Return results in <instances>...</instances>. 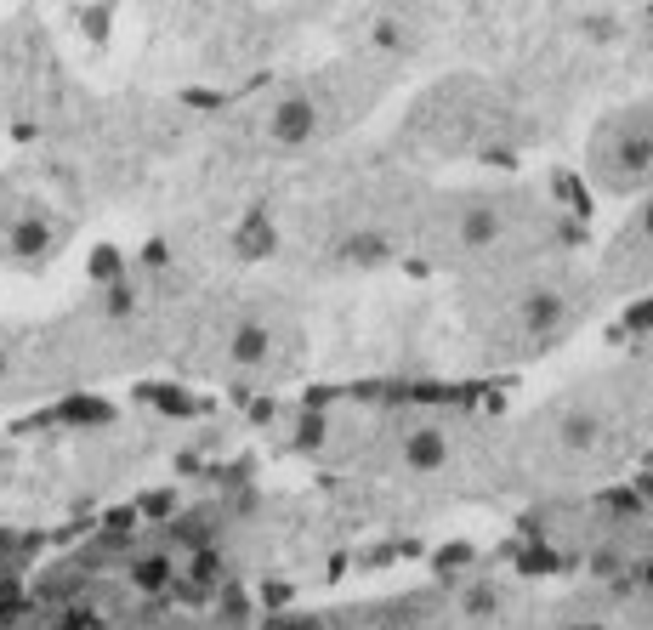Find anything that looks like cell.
<instances>
[{
	"mask_svg": "<svg viewBox=\"0 0 653 630\" xmlns=\"http://www.w3.org/2000/svg\"><path fill=\"white\" fill-rule=\"evenodd\" d=\"M597 279L574 256H534L460 284V324L477 358L489 364H534L563 347L597 307Z\"/></svg>",
	"mask_w": 653,
	"mask_h": 630,
	"instance_id": "obj_2",
	"label": "cell"
},
{
	"mask_svg": "<svg viewBox=\"0 0 653 630\" xmlns=\"http://www.w3.org/2000/svg\"><path fill=\"white\" fill-rule=\"evenodd\" d=\"M426 188V176L398 165L341 176L301 205V216L284 228V245L313 273H370L392 256H409Z\"/></svg>",
	"mask_w": 653,
	"mask_h": 630,
	"instance_id": "obj_3",
	"label": "cell"
},
{
	"mask_svg": "<svg viewBox=\"0 0 653 630\" xmlns=\"http://www.w3.org/2000/svg\"><path fill=\"white\" fill-rule=\"evenodd\" d=\"M512 120H517L512 103L489 80H443L432 97H421L398 148H415V154H426V148L432 154H483V148L506 142Z\"/></svg>",
	"mask_w": 653,
	"mask_h": 630,
	"instance_id": "obj_5",
	"label": "cell"
},
{
	"mask_svg": "<svg viewBox=\"0 0 653 630\" xmlns=\"http://www.w3.org/2000/svg\"><path fill=\"white\" fill-rule=\"evenodd\" d=\"M392 74H398V63L353 46L324 69L279 80L267 97L250 103L245 148L267 159H313L324 148H336L358 120H370V108L387 97Z\"/></svg>",
	"mask_w": 653,
	"mask_h": 630,
	"instance_id": "obj_4",
	"label": "cell"
},
{
	"mask_svg": "<svg viewBox=\"0 0 653 630\" xmlns=\"http://www.w3.org/2000/svg\"><path fill=\"white\" fill-rule=\"evenodd\" d=\"M568 250V210L529 182H460V188H426L409 256H421L438 273H495L534 256Z\"/></svg>",
	"mask_w": 653,
	"mask_h": 630,
	"instance_id": "obj_1",
	"label": "cell"
}]
</instances>
